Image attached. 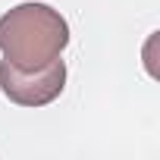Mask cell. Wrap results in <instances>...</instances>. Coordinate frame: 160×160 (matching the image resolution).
<instances>
[{
	"instance_id": "cell-1",
	"label": "cell",
	"mask_w": 160,
	"mask_h": 160,
	"mask_svg": "<svg viewBox=\"0 0 160 160\" xmlns=\"http://www.w3.org/2000/svg\"><path fill=\"white\" fill-rule=\"evenodd\" d=\"M69 44V25L50 3H19L0 16V53L16 69L35 72L53 63Z\"/></svg>"
},
{
	"instance_id": "cell-2",
	"label": "cell",
	"mask_w": 160,
	"mask_h": 160,
	"mask_svg": "<svg viewBox=\"0 0 160 160\" xmlns=\"http://www.w3.org/2000/svg\"><path fill=\"white\" fill-rule=\"evenodd\" d=\"M66 88V63L57 57L53 63L25 72L13 63L0 60V91L19 107H47L53 104Z\"/></svg>"
}]
</instances>
